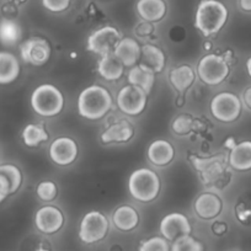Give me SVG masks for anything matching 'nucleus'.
<instances>
[{
    "mask_svg": "<svg viewBox=\"0 0 251 251\" xmlns=\"http://www.w3.org/2000/svg\"><path fill=\"white\" fill-rule=\"evenodd\" d=\"M222 208H223L222 200L211 192L202 194L195 202V211L202 219L216 218L222 212Z\"/></svg>",
    "mask_w": 251,
    "mask_h": 251,
    "instance_id": "obj_17",
    "label": "nucleus"
},
{
    "mask_svg": "<svg viewBox=\"0 0 251 251\" xmlns=\"http://www.w3.org/2000/svg\"><path fill=\"white\" fill-rule=\"evenodd\" d=\"M35 224L40 231L45 234H54L64 224L62 212L52 206H46L38 209L35 216Z\"/></svg>",
    "mask_w": 251,
    "mask_h": 251,
    "instance_id": "obj_13",
    "label": "nucleus"
},
{
    "mask_svg": "<svg viewBox=\"0 0 251 251\" xmlns=\"http://www.w3.org/2000/svg\"><path fill=\"white\" fill-rule=\"evenodd\" d=\"M246 69H248L249 75L251 76V58H249L248 62H246Z\"/></svg>",
    "mask_w": 251,
    "mask_h": 251,
    "instance_id": "obj_40",
    "label": "nucleus"
},
{
    "mask_svg": "<svg viewBox=\"0 0 251 251\" xmlns=\"http://www.w3.org/2000/svg\"><path fill=\"white\" fill-rule=\"evenodd\" d=\"M211 112L221 122H234L241 113L240 99L231 93L218 94L211 101Z\"/></svg>",
    "mask_w": 251,
    "mask_h": 251,
    "instance_id": "obj_7",
    "label": "nucleus"
},
{
    "mask_svg": "<svg viewBox=\"0 0 251 251\" xmlns=\"http://www.w3.org/2000/svg\"><path fill=\"white\" fill-rule=\"evenodd\" d=\"M0 174L8 178L9 183H10L11 195L15 194L23 183V175H21L20 169L13 164H3V165H0Z\"/></svg>",
    "mask_w": 251,
    "mask_h": 251,
    "instance_id": "obj_29",
    "label": "nucleus"
},
{
    "mask_svg": "<svg viewBox=\"0 0 251 251\" xmlns=\"http://www.w3.org/2000/svg\"><path fill=\"white\" fill-rule=\"evenodd\" d=\"M98 71L105 80L113 81L118 80L123 75L125 66L113 53H108V54L102 55L101 59L99 60Z\"/></svg>",
    "mask_w": 251,
    "mask_h": 251,
    "instance_id": "obj_22",
    "label": "nucleus"
},
{
    "mask_svg": "<svg viewBox=\"0 0 251 251\" xmlns=\"http://www.w3.org/2000/svg\"><path fill=\"white\" fill-rule=\"evenodd\" d=\"M21 58L25 63L31 66H43L50 59V43L41 37L28 38L20 46Z\"/></svg>",
    "mask_w": 251,
    "mask_h": 251,
    "instance_id": "obj_10",
    "label": "nucleus"
},
{
    "mask_svg": "<svg viewBox=\"0 0 251 251\" xmlns=\"http://www.w3.org/2000/svg\"><path fill=\"white\" fill-rule=\"evenodd\" d=\"M112 107V98L107 89L90 85L84 89L78 98V112L86 120L102 118Z\"/></svg>",
    "mask_w": 251,
    "mask_h": 251,
    "instance_id": "obj_1",
    "label": "nucleus"
},
{
    "mask_svg": "<svg viewBox=\"0 0 251 251\" xmlns=\"http://www.w3.org/2000/svg\"><path fill=\"white\" fill-rule=\"evenodd\" d=\"M175 155V151L171 143L164 139L153 142L148 148V158L154 165L165 166L171 163Z\"/></svg>",
    "mask_w": 251,
    "mask_h": 251,
    "instance_id": "obj_21",
    "label": "nucleus"
},
{
    "mask_svg": "<svg viewBox=\"0 0 251 251\" xmlns=\"http://www.w3.org/2000/svg\"><path fill=\"white\" fill-rule=\"evenodd\" d=\"M212 231H213L216 235H223L226 231V223H223V222H217V223H214L213 226H212Z\"/></svg>",
    "mask_w": 251,
    "mask_h": 251,
    "instance_id": "obj_36",
    "label": "nucleus"
},
{
    "mask_svg": "<svg viewBox=\"0 0 251 251\" xmlns=\"http://www.w3.org/2000/svg\"><path fill=\"white\" fill-rule=\"evenodd\" d=\"M139 251H170V245L166 239L160 238V236H153L141 244Z\"/></svg>",
    "mask_w": 251,
    "mask_h": 251,
    "instance_id": "obj_32",
    "label": "nucleus"
},
{
    "mask_svg": "<svg viewBox=\"0 0 251 251\" xmlns=\"http://www.w3.org/2000/svg\"><path fill=\"white\" fill-rule=\"evenodd\" d=\"M228 20V9L218 0H202L195 18V26L202 35H216L222 30Z\"/></svg>",
    "mask_w": 251,
    "mask_h": 251,
    "instance_id": "obj_2",
    "label": "nucleus"
},
{
    "mask_svg": "<svg viewBox=\"0 0 251 251\" xmlns=\"http://www.w3.org/2000/svg\"><path fill=\"white\" fill-rule=\"evenodd\" d=\"M108 231V221L101 212L93 211L83 217L79 226V238L85 244L102 240Z\"/></svg>",
    "mask_w": 251,
    "mask_h": 251,
    "instance_id": "obj_6",
    "label": "nucleus"
},
{
    "mask_svg": "<svg viewBox=\"0 0 251 251\" xmlns=\"http://www.w3.org/2000/svg\"><path fill=\"white\" fill-rule=\"evenodd\" d=\"M112 221L116 228L122 231L133 230L139 223V216L134 208L129 206H121L113 212Z\"/></svg>",
    "mask_w": 251,
    "mask_h": 251,
    "instance_id": "obj_24",
    "label": "nucleus"
},
{
    "mask_svg": "<svg viewBox=\"0 0 251 251\" xmlns=\"http://www.w3.org/2000/svg\"><path fill=\"white\" fill-rule=\"evenodd\" d=\"M137 11L144 21L158 23L165 16L166 4L164 0H139Z\"/></svg>",
    "mask_w": 251,
    "mask_h": 251,
    "instance_id": "obj_20",
    "label": "nucleus"
},
{
    "mask_svg": "<svg viewBox=\"0 0 251 251\" xmlns=\"http://www.w3.org/2000/svg\"><path fill=\"white\" fill-rule=\"evenodd\" d=\"M24 143L27 147H37L48 139V133L42 126L40 125H27L23 131Z\"/></svg>",
    "mask_w": 251,
    "mask_h": 251,
    "instance_id": "obj_28",
    "label": "nucleus"
},
{
    "mask_svg": "<svg viewBox=\"0 0 251 251\" xmlns=\"http://www.w3.org/2000/svg\"><path fill=\"white\" fill-rule=\"evenodd\" d=\"M57 186L52 181H43L37 186V196L42 201L50 202L57 197Z\"/></svg>",
    "mask_w": 251,
    "mask_h": 251,
    "instance_id": "obj_33",
    "label": "nucleus"
},
{
    "mask_svg": "<svg viewBox=\"0 0 251 251\" xmlns=\"http://www.w3.org/2000/svg\"><path fill=\"white\" fill-rule=\"evenodd\" d=\"M243 100H244V103H245V105L251 110V86L245 90V93H244L243 95Z\"/></svg>",
    "mask_w": 251,
    "mask_h": 251,
    "instance_id": "obj_38",
    "label": "nucleus"
},
{
    "mask_svg": "<svg viewBox=\"0 0 251 251\" xmlns=\"http://www.w3.org/2000/svg\"><path fill=\"white\" fill-rule=\"evenodd\" d=\"M31 106L37 115L53 117L63 110L64 98L57 86L43 84L33 90L31 95Z\"/></svg>",
    "mask_w": 251,
    "mask_h": 251,
    "instance_id": "obj_4",
    "label": "nucleus"
},
{
    "mask_svg": "<svg viewBox=\"0 0 251 251\" xmlns=\"http://www.w3.org/2000/svg\"><path fill=\"white\" fill-rule=\"evenodd\" d=\"M10 195V183H9L8 178L5 176L0 174V203L5 201Z\"/></svg>",
    "mask_w": 251,
    "mask_h": 251,
    "instance_id": "obj_35",
    "label": "nucleus"
},
{
    "mask_svg": "<svg viewBox=\"0 0 251 251\" xmlns=\"http://www.w3.org/2000/svg\"><path fill=\"white\" fill-rule=\"evenodd\" d=\"M170 251H204V246L194 236L183 235L174 240Z\"/></svg>",
    "mask_w": 251,
    "mask_h": 251,
    "instance_id": "obj_30",
    "label": "nucleus"
},
{
    "mask_svg": "<svg viewBox=\"0 0 251 251\" xmlns=\"http://www.w3.org/2000/svg\"><path fill=\"white\" fill-rule=\"evenodd\" d=\"M128 188L132 197L137 201L151 202L158 197L160 191V180L151 169L142 168L133 171L129 176Z\"/></svg>",
    "mask_w": 251,
    "mask_h": 251,
    "instance_id": "obj_3",
    "label": "nucleus"
},
{
    "mask_svg": "<svg viewBox=\"0 0 251 251\" xmlns=\"http://www.w3.org/2000/svg\"><path fill=\"white\" fill-rule=\"evenodd\" d=\"M240 8L244 11H251V0H240Z\"/></svg>",
    "mask_w": 251,
    "mask_h": 251,
    "instance_id": "obj_39",
    "label": "nucleus"
},
{
    "mask_svg": "<svg viewBox=\"0 0 251 251\" xmlns=\"http://www.w3.org/2000/svg\"><path fill=\"white\" fill-rule=\"evenodd\" d=\"M128 81L131 85L138 86L147 94L151 93V88L155 81V73L148 69L147 67L139 66L133 67L128 73Z\"/></svg>",
    "mask_w": 251,
    "mask_h": 251,
    "instance_id": "obj_26",
    "label": "nucleus"
},
{
    "mask_svg": "<svg viewBox=\"0 0 251 251\" xmlns=\"http://www.w3.org/2000/svg\"><path fill=\"white\" fill-rule=\"evenodd\" d=\"M160 233L164 239L174 241L183 235L191 234V224L187 217L182 213H170L164 217L160 222Z\"/></svg>",
    "mask_w": 251,
    "mask_h": 251,
    "instance_id": "obj_11",
    "label": "nucleus"
},
{
    "mask_svg": "<svg viewBox=\"0 0 251 251\" xmlns=\"http://www.w3.org/2000/svg\"><path fill=\"white\" fill-rule=\"evenodd\" d=\"M134 134L133 126L128 121L122 120L111 125L101 134V141L105 144L126 143L132 139Z\"/></svg>",
    "mask_w": 251,
    "mask_h": 251,
    "instance_id": "obj_16",
    "label": "nucleus"
},
{
    "mask_svg": "<svg viewBox=\"0 0 251 251\" xmlns=\"http://www.w3.org/2000/svg\"><path fill=\"white\" fill-rule=\"evenodd\" d=\"M148 94L141 88L134 85H127L120 90L117 95V106L123 113L129 116H138L147 106Z\"/></svg>",
    "mask_w": 251,
    "mask_h": 251,
    "instance_id": "obj_8",
    "label": "nucleus"
},
{
    "mask_svg": "<svg viewBox=\"0 0 251 251\" xmlns=\"http://www.w3.org/2000/svg\"><path fill=\"white\" fill-rule=\"evenodd\" d=\"M23 37V30L14 19H0V45L5 47L15 46Z\"/></svg>",
    "mask_w": 251,
    "mask_h": 251,
    "instance_id": "obj_25",
    "label": "nucleus"
},
{
    "mask_svg": "<svg viewBox=\"0 0 251 251\" xmlns=\"http://www.w3.org/2000/svg\"><path fill=\"white\" fill-rule=\"evenodd\" d=\"M20 63L9 52H0V85L14 83L20 75Z\"/></svg>",
    "mask_w": 251,
    "mask_h": 251,
    "instance_id": "obj_18",
    "label": "nucleus"
},
{
    "mask_svg": "<svg viewBox=\"0 0 251 251\" xmlns=\"http://www.w3.org/2000/svg\"><path fill=\"white\" fill-rule=\"evenodd\" d=\"M113 54L125 67H133L141 58V47L133 38H121L113 50Z\"/></svg>",
    "mask_w": 251,
    "mask_h": 251,
    "instance_id": "obj_15",
    "label": "nucleus"
},
{
    "mask_svg": "<svg viewBox=\"0 0 251 251\" xmlns=\"http://www.w3.org/2000/svg\"><path fill=\"white\" fill-rule=\"evenodd\" d=\"M199 76L207 85H218L229 75V64L226 58L218 54H207L197 67Z\"/></svg>",
    "mask_w": 251,
    "mask_h": 251,
    "instance_id": "obj_5",
    "label": "nucleus"
},
{
    "mask_svg": "<svg viewBox=\"0 0 251 251\" xmlns=\"http://www.w3.org/2000/svg\"><path fill=\"white\" fill-rule=\"evenodd\" d=\"M171 128L178 136L188 134L194 128V120L188 115H180L173 121Z\"/></svg>",
    "mask_w": 251,
    "mask_h": 251,
    "instance_id": "obj_31",
    "label": "nucleus"
},
{
    "mask_svg": "<svg viewBox=\"0 0 251 251\" xmlns=\"http://www.w3.org/2000/svg\"><path fill=\"white\" fill-rule=\"evenodd\" d=\"M142 66L147 67L154 73H160L165 67V55L163 50L154 45H144L141 47Z\"/></svg>",
    "mask_w": 251,
    "mask_h": 251,
    "instance_id": "obj_23",
    "label": "nucleus"
},
{
    "mask_svg": "<svg viewBox=\"0 0 251 251\" xmlns=\"http://www.w3.org/2000/svg\"><path fill=\"white\" fill-rule=\"evenodd\" d=\"M16 1H19V3H24L25 0H16Z\"/></svg>",
    "mask_w": 251,
    "mask_h": 251,
    "instance_id": "obj_41",
    "label": "nucleus"
},
{
    "mask_svg": "<svg viewBox=\"0 0 251 251\" xmlns=\"http://www.w3.org/2000/svg\"><path fill=\"white\" fill-rule=\"evenodd\" d=\"M50 159L57 165H71L78 156V146L68 137H59L50 147Z\"/></svg>",
    "mask_w": 251,
    "mask_h": 251,
    "instance_id": "obj_12",
    "label": "nucleus"
},
{
    "mask_svg": "<svg viewBox=\"0 0 251 251\" xmlns=\"http://www.w3.org/2000/svg\"><path fill=\"white\" fill-rule=\"evenodd\" d=\"M170 83L180 94H183L195 81V72L187 64L173 69L169 74Z\"/></svg>",
    "mask_w": 251,
    "mask_h": 251,
    "instance_id": "obj_27",
    "label": "nucleus"
},
{
    "mask_svg": "<svg viewBox=\"0 0 251 251\" xmlns=\"http://www.w3.org/2000/svg\"><path fill=\"white\" fill-rule=\"evenodd\" d=\"M72 0H42V4L47 10L52 13H62L67 10Z\"/></svg>",
    "mask_w": 251,
    "mask_h": 251,
    "instance_id": "obj_34",
    "label": "nucleus"
},
{
    "mask_svg": "<svg viewBox=\"0 0 251 251\" xmlns=\"http://www.w3.org/2000/svg\"><path fill=\"white\" fill-rule=\"evenodd\" d=\"M194 165L200 171L202 180L206 183L217 182L226 173V163L222 160V158L207 159V160L194 159Z\"/></svg>",
    "mask_w": 251,
    "mask_h": 251,
    "instance_id": "obj_14",
    "label": "nucleus"
},
{
    "mask_svg": "<svg viewBox=\"0 0 251 251\" xmlns=\"http://www.w3.org/2000/svg\"><path fill=\"white\" fill-rule=\"evenodd\" d=\"M229 165L238 171L251 169V142L245 141L235 144L229 154Z\"/></svg>",
    "mask_w": 251,
    "mask_h": 251,
    "instance_id": "obj_19",
    "label": "nucleus"
},
{
    "mask_svg": "<svg viewBox=\"0 0 251 251\" xmlns=\"http://www.w3.org/2000/svg\"><path fill=\"white\" fill-rule=\"evenodd\" d=\"M151 32H153V26H151L149 23H143L139 25V27H138L139 35L144 36V35H149V33H151Z\"/></svg>",
    "mask_w": 251,
    "mask_h": 251,
    "instance_id": "obj_37",
    "label": "nucleus"
},
{
    "mask_svg": "<svg viewBox=\"0 0 251 251\" xmlns=\"http://www.w3.org/2000/svg\"><path fill=\"white\" fill-rule=\"evenodd\" d=\"M120 40L121 35L117 28L112 26H103L89 36L86 50L102 57L108 53H113Z\"/></svg>",
    "mask_w": 251,
    "mask_h": 251,
    "instance_id": "obj_9",
    "label": "nucleus"
}]
</instances>
